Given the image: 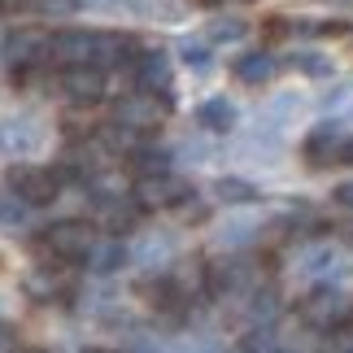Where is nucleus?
<instances>
[{"label": "nucleus", "instance_id": "nucleus-1", "mask_svg": "<svg viewBox=\"0 0 353 353\" xmlns=\"http://www.w3.org/2000/svg\"><path fill=\"white\" fill-rule=\"evenodd\" d=\"M131 52L127 35H110V31H61L52 35V61L61 65H122Z\"/></svg>", "mask_w": 353, "mask_h": 353}, {"label": "nucleus", "instance_id": "nucleus-2", "mask_svg": "<svg viewBox=\"0 0 353 353\" xmlns=\"http://www.w3.org/2000/svg\"><path fill=\"white\" fill-rule=\"evenodd\" d=\"M301 319H305L310 332H341L353 319V301H349V292L336 288V283H319V288L301 301Z\"/></svg>", "mask_w": 353, "mask_h": 353}, {"label": "nucleus", "instance_id": "nucleus-3", "mask_svg": "<svg viewBox=\"0 0 353 353\" xmlns=\"http://www.w3.org/2000/svg\"><path fill=\"white\" fill-rule=\"evenodd\" d=\"M257 288V266L249 257H223V262L205 266V292L210 296H223V301H232V296H244Z\"/></svg>", "mask_w": 353, "mask_h": 353}, {"label": "nucleus", "instance_id": "nucleus-4", "mask_svg": "<svg viewBox=\"0 0 353 353\" xmlns=\"http://www.w3.org/2000/svg\"><path fill=\"white\" fill-rule=\"evenodd\" d=\"M0 57H5V65H9L13 74H26V70H35L44 57H52V35L35 31V26L9 31L5 44H0Z\"/></svg>", "mask_w": 353, "mask_h": 353}, {"label": "nucleus", "instance_id": "nucleus-5", "mask_svg": "<svg viewBox=\"0 0 353 353\" xmlns=\"http://www.w3.org/2000/svg\"><path fill=\"white\" fill-rule=\"evenodd\" d=\"M131 196L140 201L144 210H179L188 196H192V188L188 179H179L174 170H161V174H140L131 188Z\"/></svg>", "mask_w": 353, "mask_h": 353}, {"label": "nucleus", "instance_id": "nucleus-6", "mask_svg": "<svg viewBox=\"0 0 353 353\" xmlns=\"http://www.w3.org/2000/svg\"><path fill=\"white\" fill-rule=\"evenodd\" d=\"M92 244H97L92 240V227L79 223V219H61V223L44 227V253H52L57 262H88Z\"/></svg>", "mask_w": 353, "mask_h": 353}, {"label": "nucleus", "instance_id": "nucleus-7", "mask_svg": "<svg viewBox=\"0 0 353 353\" xmlns=\"http://www.w3.org/2000/svg\"><path fill=\"white\" fill-rule=\"evenodd\" d=\"M5 179H9L13 192H18L22 201H31L35 210L48 205V201H57V192H61V174H52L44 166H31V161H13Z\"/></svg>", "mask_w": 353, "mask_h": 353}, {"label": "nucleus", "instance_id": "nucleus-8", "mask_svg": "<svg viewBox=\"0 0 353 353\" xmlns=\"http://www.w3.org/2000/svg\"><path fill=\"white\" fill-rule=\"evenodd\" d=\"M345 144H349V131L336 118H327V122H319V127L305 135L301 157L310 161V166H336V161H345Z\"/></svg>", "mask_w": 353, "mask_h": 353}, {"label": "nucleus", "instance_id": "nucleus-9", "mask_svg": "<svg viewBox=\"0 0 353 353\" xmlns=\"http://www.w3.org/2000/svg\"><path fill=\"white\" fill-rule=\"evenodd\" d=\"M166 110H170V101H166V97L157 101L153 92H135V97L118 101L114 122H122V127H131V131L148 135V131H157V127H161V118H166Z\"/></svg>", "mask_w": 353, "mask_h": 353}, {"label": "nucleus", "instance_id": "nucleus-10", "mask_svg": "<svg viewBox=\"0 0 353 353\" xmlns=\"http://www.w3.org/2000/svg\"><path fill=\"white\" fill-rule=\"evenodd\" d=\"M57 88L70 105H97L105 101V70L101 65H65Z\"/></svg>", "mask_w": 353, "mask_h": 353}, {"label": "nucleus", "instance_id": "nucleus-11", "mask_svg": "<svg viewBox=\"0 0 353 353\" xmlns=\"http://www.w3.org/2000/svg\"><path fill=\"white\" fill-rule=\"evenodd\" d=\"M92 205H97V223L101 227H110V232H131L135 227V219L144 214V205L135 196H127V192H92Z\"/></svg>", "mask_w": 353, "mask_h": 353}, {"label": "nucleus", "instance_id": "nucleus-12", "mask_svg": "<svg viewBox=\"0 0 353 353\" xmlns=\"http://www.w3.org/2000/svg\"><path fill=\"white\" fill-rule=\"evenodd\" d=\"M44 144V127H39L35 118H0V148H5L9 157H26L35 153V148Z\"/></svg>", "mask_w": 353, "mask_h": 353}, {"label": "nucleus", "instance_id": "nucleus-13", "mask_svg": "<svg viewBox=\"0 0 353 353\" xmlns=\"http://www.w3.org/2000/svg\"><path fill=\"white\" fill-rule=\"evenodd\" d=\"M170 83H174V74H170V57L161 48H148L135 57V88L140 92H161V97H170Z\"/></svg>", "mask_w": 353, "mask_h": 353}, {"label": "nucleus", "instance_id": "nucleus-14", "mask_svg": "<svg viewBox=\"0 0 353 353\" xmlns=\"http://www.w3.org/2000/svg\"><path fill=\"white\" fill-rule=\"evenodd\" d=\"M174 236L170 232H144L140 240L131 244V262L135 266H144V270H166V262L174 257Z\"/></svg>", "mask_w": 353, "mask_h": 353}, {"label": "nucleus", "instance_id": "nucleus-15", "mask_svg": "<svg viewBox=\"0 0 353 353\" xmlns=\"http://www.w3.org/2000/svg\"><path fill=\"white\" fill-rule=\"evenodd\" d=\"M296 270L310 275V279H327V275L349 270V266H341V253H336L332 244H305V249L296 253Z\"/></svg>", "mask_w": 353, "mask_h": 353}, {"label": "nucleus", "instance_id": "nucleus-16", "mask_svg": "<svg viewBox=\"0 0 353 353\" xmlns=\"http://www.w3.org/2000/svg\"><path fill=\"white\" fill-rule=\"evenodd\" d=\"M31 201H22L18 192L9 188V179L0 183V227H5L9 236H22V232H31Z\"/></svg>", "mask_w": 353, "mask_h": 353}, {"label": "nucleus", "instance_id": "nucleus-17", "mask_svg": "<svg viewBox=\"0 0 353 353\" xmlns=\"http://www.w3.org/2000/svg\"><path fill=\"white\" fill-rule=\"evenodd\" d=\"M240 122V110L227 97H210V101H201V110H196V127H205L214 135H223V131H232Z\"/></svg>", "mask_w": 353, "mask_h": 353}, {"label": "nucleus", "instance_id": "nucleus-18", "mask_svg": "<svg viewBox=\"0 0 353 353\" xmlns=\"http://www.w3.org/2000/svg\"><path fill=\"white\" fill-rule=\"evenodd\" d=\"M236 79L240 83H249V88H262V83H270L275 79V70H279V61L270 57V52H244V57H236Z\"/></svg>", "mask_w": 353, "mask_h": 353}, {"label": "nucleus", "instance_id": "nucleus-19", "mask_svg": "<svg viewBox=\"0 0 353 353\" xmlns=\"http://www.w3.org/2000/svg\"><path fill=\"white\" fill-rule=\"evenodd\" d=\"M257 232H262V223H257V219H227L219 232H214V244L232 253V249H244V244H253Z\"/></svg>", "mask_w": 353, "mask_h": 353}, {"label": "nucleus", "instance_id": "nucleus-20", "mask_svg": "<svg viewBox=\"0 0 353 353\" xmlns=\"http://www.w3.org/2000/svg\"><path fill=\"white\" fill-rule=\"evenodd\" d=\"M122 262H131V249L122 240H97L92 253H88V266L97 270V275H114Z\"/></svg>", "mask_w": 353, "mask_h": 353}, {"label": "nucleus", "instance_id": "nucleus-21", "mask_svg": "<svg viewBox=\"0 0 353 353\" xmlns=\"http://www.w3.org/2000/svg\"><path fill=\"white\" fill-rule=\"evenodd\" d=\"M275 314H279V296L270 292V288L244 292V319H249V327H266Z\"/></svg>", "mask_w": 353, "mask_h": 353}, {"label": "nucleus", "instance_id": "nucleus-22", "mask_svg": "<svg viewBox=\"0 0 353 353\" xmlns=\"http://www.w3.org/2000/svg\"><path fill=\"white\" fill-rule=\"evenodd\" d=\"M214 196H219L223 205H253V201L262 196V192H257V188H253L249 179H236V174H223V179L214 183Z\"/></svg>", "mask_w": 353, "mask_h": 353}, {"label": "nucleus", "instance_id": "nucleus-23", "mask_svg": "<svg viewBox=\"0 0 353 353\" xmlns=\"http://www.w3.org/2000/svg\"><path fill=\"white\" fill-rule=\"evenodd\" d=\"M170 161H174V153H170V148H161V144H140L131 153V166L140 170V174H161V170H170Z\"/></svg>", "mask_w": 353, "mask_h": 353}, {"label": "nucleus", "instance_id": "nucleus-24", "mask_svg": "<svg viewBox=\"0 0 353 353\" xmlns=\"http://www.w3.org/2000/svg\"><path fill=\"white\" fill-rule=\"evenodd\" d=\"M323 110H327L332 118H345L353 114V79H345V83H336L327 97H323Z\"/></svg>", "mask_w": 353, "mask_h": 353}, {"label": "nucleus", "instance_id": "nucleus-25", "mask_svg": "<svg viewBox=\"0 0 353 353\" xmlns=\"http://www.w3.org/2000/svg\"><path fill=\"white\" fill-rule=\"evenodd\" d=\"M26 292L35 296V301H52V296H61V283L48 275V270H35V275H26Z\"/></svg>", "mask_w": 353, "mask_h": 353}, {"label": "nucleus", "instance_id": "nucleus-26", "mask_svg": "<svg viewBox=\"0 0 353 353\" xmlns=\"http://www.w3.org/2000/svg\"><path fill=\"white\" fill-rule=\"evenodd\" d=\"M292 65L301 74H310V79H327L332 74V57H323V52H296Z\"/></svg>", "mask_w": 353, "mask_h": 353}, {"label": "nucleus", "instance_id": "nucleus-27", "mask_svg": "<svg viewBox=\"0 0 353 353\" xmlns=\"http://www.w3.org/2000/svg\"><path fill=\"white\" fill-rule=\"evenodd\" d=\"M179 57H183V65H188V70H196V74H205L210 70V48L205 44H192V39H183V44H179Z\"/></svg>", "mask_w": 353, "mask_h": 353}, {"label": "nucleus", "instance_id": "nucleus-28", "mask_svg": "<svg viewBox=\"0 0 353 353\" xmlns=\"http://www.w3.org/2000/svg\"><path fill=\"white\" fill-rule=\"evenodd\" d=\"M244 31H249V22H240V18L210 22V39H219V44H227V39H244Z\"/></svg>", "mask_w": 353, "mask_h": 353}, {"label": "nucleus", "instance_id": "nucleus-29", "mask_svg": "<svg viewBox=\"0 0 353 353\" xmlns=\"http://www.w3.org/2000/svg\"><path fill=\"white\" fill-rule=\"evenodd\" d=\"M31 5H35L39 13H52V18H65V13L83 9V0H31Z\"/></svg>", "mask_w": 353, "mask_h": 353}, {"label": "nucleus", "instance_id": "nucleus-30", "mask_svg": "<svg viewBox=\"0 0 353 353\" xmlns=\"http://www.w3.org/2000/svg\"><path fill=\"white\" fill-rule=\"evenodd\" d=\"M296 105H301V101H296V97H275V101H270V110H266V118H270V127H279V122L288 118V114H296Z\"/></svg>", "mask_w": 353, "mask_h": 353}, {"label": "nucleus", "instance_id": "nucleus-31", "mask_svg": "<svg viewBox=\"0 0 353 353\" xmlns=\"http://www.w3.org/2000/svg\"><path fill=\"white\" fill-rule=\"evenodd\" d=\"M336 201H341L345 210H353V179H349V183H341V188H336Z\"/></svg>", "mask_w": 353, "mask_h": 353}, {"label": "nucleus", "instance_id": "nucleus-32", "mask_svg": "<svg viewBox=\"0 0 353 353\" xmlns=\"http://www.w3.org/2000/svg\"><path fill=\"white\" fill-rule=\"evenodd\" d=\"M0 353H13V336H9V327H0Z\"/></svg>", "mask_w": 353, "mask_h": 353}, {"label": "nucleus", "instance_id": "nucleus-33", "mask_svg": "<svg viewBox=\"0 0 353 353\" xmlns=\"http://www.w3.org/2000/svg\"><path fill=\"white\" fill-rule=\"evenodd\" d=\"M345 161L353 166V131H349V144H345Z\"/></svg>", "mask_w": 353, "mask_h": 353}, {"label": "nucleus", "instance_id": "nucleus-34", "mask_svg": "<svg viewBox=\"0 0 353 353\" xmlns=\"http://www.w3.org/2000/svg\"><path fill=\"white\" fill-rule=\"evenodd\" d=\"M336 353H353V341H345V345H341V349H336Z\"/></svg>", "mask_w": 353, "mask_h": 353}, {"label": "nucleus", "instance_id": "nucleus-35", "mask_svg": "<svg viewBox=\"0 0 353 353\" xmlns=\"http://www.w3.org/2000/svg\"><path fill=\"white\" fill-rule=\"evenodd\" d=\"M83 353H105V349H83Z\"/></svg>", "mask_w": 353, "mask_h": 353}, {"label": "nucleus", "instance_id": "nucleus-36", "mask_svg": "<svg viewBox=\"0 0 353 353\" xmlns=\"http://www.w3.org/2000/svg\"><path fill=\"white\" fill-rule=\"evenodd\" d=\"M31 353H48V349H31Z\"/></svg>", "mask_w": 353, "mask_h": 353}]
</instances>
